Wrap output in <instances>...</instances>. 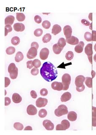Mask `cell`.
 Here are the masks:
<instances>
[{"instance_id":"6da1fadb","label":"cell","mask_w":96,"mask_h":135,"mask_svg":"<svg viewBox=\"0 0 96 135\" xmlns=\"http://www.w3.org/2000/svg\"><path fill=\"white\" fill-rule=\"evenodd\" d=\"M40 73L42 78L49 82L55 80L58 76L57 68L50 62H45L43 64L40 68Z\"/></svg>"},{"instance_id":"7a4b0ae2","label":"cell","mask_w":96,"mask_h":135,"mask_svg":"<svg viewBox=\"0 0 96 135\" xmlns=\"http://www.w3.org/2000/svg\"><path fill=\"white\" fill-rule=\"evenodd\" d=\"M8 72L10 74L11 78L14 80L17 78L18 73V69L14 63H11L8 67Z\"/></svg>"},{"instance_id":"3957f363","label":"cell","mask_w":96,"mask_h":135,"mask_svg":"<svg viewBox=\"0 0 96 135\" xmlns=\"http://www.w3.org/2000/svg\"><path fill=\"white\" fill-rule=\"evenodd\" d=\"M71 76L68 73H65L62 76V83L63 85V90L67 91L69 88V86L71 83Z\"/></svg>"},{"instance_id":"277c9868","label":"cell","mask_w":96,"mask_h":135,"mask_svg":"<svg viewBox=\"0 0 96 135\" xmlns=\"http://www.w3.org/2000/svg\"><path fill=\"white\" fill-rule=\"evenodd\" d=\"M68 108L64 105H60L55 111V114L57 117H60L68 114Z\"/></svg>"},{"instance_id":"5b68a950","label":"cell","mask_w":96,"mask_h":135,"mask_svg":"<svg viewBox=\"0 0 96 135\" xmlns=\"http://www.w3.org/2000/svg\"><path fill=\"white\" fill-rule=\"evenodd\" d=\"M70 127V123L69 121L64 119L61 122V124H58L56 126V130H65L69 128Z\"/></svg>"},{"instance_id":"8992f818","label":"cell","mask_w":96,"mask_h":135,"mask_svg":"<svg viewBox=\"0 0 96 135\" xmlns=\"http://www.w3.org/2000/svg\"><path fill=\"white\" fill-rule=\"evenodd\" d=\"M85 53L88 57L90 63L92 64V55L93 54L92 49V44L91 43H89L86 45L85 48Z\"/></svg>"},{"instance_id":"52a82bcc","label":"cell","mask_w":96,"mask_h":135,"mask_svg":"<svg viewBox=\"0 0 96 135\" xmlns=\"http://www.w3.org/2000/svg\"><path fill=\"white\" fill-rule=\"evenodd\" d=\"M37 53V49L35 47H31L27 54V57L29 59H34L36 56Z\"/></svg>"},{"instance_id":"ba28073f","label":"cell","mask_w":96,"mask_h":135,"mask_svg":"<svg viewBox=\"0 0 96 135\" xmlns=\"http://www.w3.org/2000/svg\"><path fill=\"white\" fill-rule=\"evenodd\" d=\"M48 103V100L45 98L39 97L36 101V105L38 108L44 107Z\"/></svg>"},{"instance_id":"9c48e42d","label":"cell","mask_w":96,"mask_h":135,"mask_svg":"<svg viewBox=\"0 0 96 135\" xmlns=\"http://www.w3.org/2000/svg\"><path fill=\"white\" fill-rule=\"evenodd\" d=\"M43 126L47 130H52L54 129V125L50 120L46 119L43 121Z\"/></svg>"},{"instance_id":"30bf717a","label":"cell","mask_w":96,"mask_h":135,"mask_svg":"<svg viewBox=\"0 0 96 135\" xmlns=\"http://www.w3.org/2000/svg\"><path fill=\"white\" fill-rule=\"evenodd\" d=\"M50 54V51L46 48L42 49L40 52V57L42 60H45L48 57Z\"/></svg>"},{"instance_id":"8fae6325","label":"cell","mask_w":96,"mask_h":135,"mask_svg":"<svg viewBox=\"0 0 96 135\" xmlns=\"http://www.w3.org/2000/svg\"><path fill=\"white\" fill-rule=\"evenodd\" d=\"M85 80V78L82 75H79L77 76L75 79V85L77 87H80L83 85Z\"/></svg>"},{"instance_id":"7c38bea8","label":"cell","mask_w":96,"mask_h":135,"mask_svg":"<svg viewBox=\"0 0 96 135\" xmlns=\"http://www.w3.org/2000/svg\"><path fill=\"white\" fill-rule=\"evenodd\" d=\"M51 87L52 89L54 90L61 91L63 90V85L62 83L58 82H54L53 83H52L51 85Z\"/></svg>"},{"instance_id":"4fadbf2b","label":"cell","mask_w":96,"mask_h":135,"mask_svg":"<svg viewBox=\"0 0 96 135\" xmlns=\"http://www.w3.org/2000/svg\"><path fill=\"white\" fill-rule=\"evenodd\" d=\"M27 112L29 115H35L37 113V109L33 105H29L27 108Z\"/></svg>"},{"instance_id":"5bb4252c","label":"cell","mask_w":96,"mask_h":135,"mask_svg":"<svg viewBox=\"0 0 96 135\" xmlns=\"http://www.w3.org/2000/svg\"><path fill=\"white\" fill-rule=\"evenodd\" d=\"M63 32L66 38H69L71 37L72 29L71 26L69 25H67L64 27Z\"/></svg>"},{"instance_id":"9a60e30c","label":"cell","mask_w":96,"mask_h":135,"mask_svg":"<svg viewBox=\"0 0 96 135\" xmlns=\"http://www.w3.org/2000/svg\"><path fill=\"white\" fill-rule=\"evenodd\" d=\"M67 43L71 45H76L79 43V40L76 37L72 36L69 38H66V40Z\"/></svg>"},{"instance_id":"2e32d148","label":"cell","mask_w":96,"mask_h":135,"mask_svg":"<svg viewBox=\"0 0 96 135\" xmlns=\"http://www.w3.org/2000/svg\"><path fill=\"white\" fill-rule=\"evenodd\" d=\"M13 27L16 32H23L25 29V25L22 23H16L14 25Z\"/></svg>"},{"instance_id":"e0dca14e","label":"cell","mask_w":96,"mask_h":135,"mask_svg":"<svg viewBox=\"0 0 96 135\" xmlns=\"http://www.w3.org/2000/svg\"><path fill=\"white\" fill-rule=\"evenodd\" d=\"M84 43L83 41H81L78 43L75 47V51L77 53H81L83 51Z\"/></svg>"},{"instance_id":"ac0fdd59","label":"cell","mask_w":96,"mask_h":135,"mask_svg":"<svg viewBox=\"0 0 96 135\" xmlns=\"http://www.w3.org/2000/svg\"><path fill=\"white\" fill-rule=\"evenodd\" d=\"M71 98V94L70 92H65L61 96V101L62 102H66L69 101Z\"/></svg>"},{"instance_id":"d6986e66","label":"cell","mask_w":96,"mask_h":135,"mask_svg":"<svg viewBox=\"0 0 96 135\" xmlns=\"http://www.w3.org/2000/svg\"><path fill=\"white\" fill-rule=\"evenodd\" d=\"M68 120L71 122H74L76 120L77 114L75 112L70 111L68 113Z\"/></svg>"},{"instance_id":"ffe728a7","label":"cell","mask_w":96,"mask_h":135,"mask_svg":"<svg viewBox=\"0 0 96 135\" xmlns=\"http://www.w3.org/2000/svg\"><path fill=\"white\" fill-rule=\"evenodd\" d=\"M61 31H62V28H61V26L58 24H56L53 26L52 33L54 35H56L57 34L60 33L61 32Z\"/></svg>"},{"instance_id":"44dd1931","label":"cell","mask_w":96,"mask_h":135,"mask_svg":"<svg viewBox=\"0 0 96 135\" xmlns=\"http://www.w3.org/2000/svg\"><path fill=\"white\" fill-rule=\"evenodd\" d=\"M12 100L15 103H19L22 101V98L18 93H14L12 95Z\"/></svg>"},{"instance_id":"7402d4cb","label":"cell","mask_w":96,"mask_h":135,"mask_svg":"<svg viewBox=\"0 0 96 135\" xmlns=\"http://www.w3.org/2000/svg\"><path fill=\"white\" fill-rule=\"evenodd\" d=\"M92 125L96 127V107L92 106Z\"/></svg>"},{"instance_id":"603a6c76","label":"cell","mask_w":96,"mask_h":135,"mask_svg":"<svg viewBox=\"0 0 96 135\" xmlns=\"http://www.w3.org/2000/svg\"><path fill=\"white\" fill-rule=\"evenodd\" d=\"M15 18L12 15H9L7 16L5 20V24L6 25H11L13 24L14 22Z\"/></svg>"},{"instance_id":"cb8c5ba5","label":"cell","mask_w":96,"mask_h":135,"mask_svg":"<svg viewBox=\"0 0 96 135\" xmlns=\"http://www.w3.org/2000/svg\"><path fill=\"white\" fill-rule=\"evenodd\" d=\"M24 59L23 54L20 51H19L16 54L15 57V61L16 62L19 63L22 61Z\"/></svg>"},{"instance_id":"d4e9b609","label":"cell","mask_w":96,"mask_h":135,"mask_svg":"<svg viewBox=\"0 0 96 135\" xmlns=\"http://www.w3.org/2000/svg\"><path fill=\"white\" fill-rule=\"evenodd\" d=\"M63 50L57 43L55 44L53 46V51L56 54H59Z\"/></svg>"},{"instance_id":"484cf974","label":"cell","mask_w":96,"mask_h":135,"mask_svg":"<svg viewBox=\"0 0 96 135\" xmlns=\"http://www.w3.org/2000/svg\"><path fill=\"white\" fill-rule=\"evenodd\" d=\"M57 44L62 49H63L64 47L66 45V41L64 38H60Z\"/></svg>"},{"instance_id":"4316f807","label":"cell","mask_w":96,"mask_h":135,"mask_svg":"<svg viewBox=\"0 0 96 135\" xmlns=\"http://www.w3.org/2000/svg\"><path fill=\"white\" fill-rule=\"evenodd\" d=\"M16 17L18 21L22 22L25 21V16L23 13H16Z\"/></svg>"},{"instance_id":"83f0119b","label":"cell","mask_w":96,"mask_h":135,"mask_svg":"<svg viewBox=\"0 0 96 135\" xmlns=\"http://www.w3.org/2000/svg\"><path fill=\"white\" fill-rule=\"evenodd\" d=\"M85 83L88 88H91L92 87V78L90 77L85 78Z\"/></svg>"},{"instance_id":"f1b7e54d","label":"cell","mask_w":96,"mask_h":135,"mask_svg":"<svg viewBox=\"0 0 96 135\" xmlns=\"http://www.w3.org/2000/svg\"><path fill=\"white\" fill-rule=\"evenodd\" d=\"M51 39H52V35L49 33H47L43 36L42 41L44 43H47L48 42H50Z\"/></svg>"},{"instance_id":"f546056e","label":"cell","mask_w":96,"mask_h":135,"mask_svg":"<svg viewBox=\"0 0 96 135\" xmlns=\"http://www.w3.org/2000/svg\"><path fill=\"white\" fill-rule=\"evenodd\" d=\"M11 43L13 45H14V46L18 45L20 43V38L17 36L13 37L11 40Z\"/></svg>"},{"instance_id":"4dcf8cb0","label":"cell","mask_w":96,"mask_h":135,"mask_svg":"<svg viewBox=\"0 0 96 135\" xmlns=\"http://www.w3.org/2000/svg\"><path fill=\"white\" fill-rule=\"evenodd\" d=\"M16 49L15 48L12 46H10L7 48L6 49V53L8 55H12L15 52Z\"/></svg>"},{"instance_id":"1f68e13d","label":"cell","mask_w":96,"mask_h":135,"mask_svg":"<svg viewBox=\"0 0 96 135\" xmlns=\"http://www.w3.org/2000/svg\"><path fill=\"white\" fill-rule=\"evenodd\" d=\"M14 128L17 130H22L24 128L23 125L20 122H16L14 125Z\"/></svg>"},{"instance_id":"d6a6232c","label":"cell","mask_w":96,"mask_h":135,"mask_svg":"<svg viewBox=\"0 0 96 135\" xmlns=\"http://www.w3.org/2000/svg\"><path fill=\"white\" fill-rule=\"evenodd\" d=\"M73 57H74V54H73V51H68V52L67 53L66 55H65L66 59L68 61H71L73 58Z\"/></svg>"},{"instance_id":"836d02e7","label":"cell","mask_w":96,"mask_h":135,"mask_svg":"<svg viewBox=\"0 0 96 135\" xmlns=\"http://www.w3.org/2000/svg\"><path fill=\"white\" fill-rule=\"evenodd\" d=\"M47 115V112L45 109H42L39 110L38 115L40 118H44Z\"/></svg>"},{"instance_id":"e575fe53","label":"cell","mask_w":96,"mask_h":135,"mask_svg":"<svg viewBox=\"0 0 96 135\" xmlns=\"http://www.w3.org/2000/svg\"><path fill=\"white\" fill-rule=\"evenodd\" d=\"M84 38L88 42L92 41V34L89 32H86L84 34Z\"/></svg>"},{"instance_id":"d590c367","label":"cell","mask_w":96,"mask_h":135,"mask_svg":"<svg viewBox=\"0 0 96 135\" xmlns=\"http://www.w3.org/2000/svg\"><path fill=\"white\" fill-rule=\"evenodd\" d=\"M43 31L42 29H37L34 32V35L36 37H40L43 34Z\"/></svg>"},{"instance_id":"8d00e7d4","label":"cell","mask_w":96,"mask_h":135,"mask_svg":"<svg viewBox=\"0 0 96 135\" xmlns=\"http://www.w3.org/2000/svg\"><path fill=\"white\" fill-rule=\"evenodd\" d=\"M42 26L44 29H50L51 26V23L48 21H44L42 24Z\"/></svg>"},{"instance_id":"74e56055","label":"cell","mask_w":96,"mask_h":135,"mask_svg":"<svg viewBox=\"0 0 96 135\" xmlns=\"http://www.w3.org/2000/svg\"><path fill=\"white\" fill-rule=\"evenodd\" d=\"M12 31V28L11 25H6L5 27V36H6L8 34V33Z\"/></svg>"},{"instance_id":"f35d334b","label":"cell","mask_w":96,"mask_h":135,"mask_svg":"<svg viewBox=\"0 0 96 135\" xmlns=\"http://www.w3.org/2000/svg\"><path fill=\"white\" fill-rule=\"evenodd\" d=\"M41 65V63L40 61L38 59H35L33 61V65L34 67L36 68H38L40 67Z\"/></svg>"},{"instance_id":"ab89813d","label":"cell","mask_w":96,"mask_h":135,"mask_svg":"<svg viewBox=\"0 0 96 135\" xmlns=\"http://www.w3.org/2000/svg\"><path fill=\"white\" fill-rule=\"evenodd\" d=\"M38 73H39V70L38 69V68L35 67L31 70V73L33 76L37 75Z\"/></svg>"},{"instance_id":"60d3db41","label":"cell","mask_w":96,"mask_h":135,"mask_svg":"<svg viewBox=\"0 0 96 135\" xmlns=\"http://www.w3.org/2000/svg\"><path fill=\"white\" fill-rule=\"evenodd\" d=\"M48 90L45 88H43L40 91V94L42 96H46L48 95Z\"/></svg>"},{"instance_id":"b9f144b4","label":"cell","mask_w":96,"mask_h":135,"mask_svg":"<svg viewBox=\"0 0 96 135\" xmlns=\"http://www.w3.org/2000/svg\"><path fill=\"white\" fill-rule=\"evenodd\" d=\"M34 20L35 22L37 24H40L42 22V19L40 16L39 15H36L34 17Z\"/></svg>"},{"instance_id":"7bdbcfd3","label":"cell","mask_w":96,"mask_h":135,"mask_svg":"<svg viewBox=\"0 0 96 135\" xmlns=\"http://www.w3.org/2000/svg\"><path fill=\"white\" fill-rule=\"evenodd\" d=\"M27 68L30 69L33 68V61H27Z\"/></svg>"},{"instance_id":"ee69618b","label":"cell","mask_w":96,"mask_h":135,"mask_svg":"<svg viewBox=\"0 0 96 135\" xmlns=\"http://www.w3.org/2000/svg\"><path fill=\"white\" fill-rule=\"evenodd\" d=\"M5 87L7 88L10 85L11 83V81L9 78L5 77Z\"/></svg>"},{"instance_id":"f6af8a7d","label":"cell","mask_w":96,"mask_h":135,"mask_svg":"<svg viewBox=\"0 0 96 135\" xmlns=\"http://www.w3.org/2000/svg\"><path fill=\"white\" fill-rule=\"evenodd\" d=\"M11 102V100L9 97H6L5 98V106H8L10 105Z\"/></svg>"},{"instance_id":"bcb514c9","label":"cell","mask_w":96,"mask_h":135,"mask_svg":"<svg viewBox=\"0 0 96 135\" xmlns=\"http://www.w3.org/2000/svg\"><path fill=\"white\" fill-rule=\"evenodd\" d=\"M81 23L86 26H89L90 25L89 22L86 19H82L81 20Z\"/></svg>"},{"instance_id":"7dc6e473","label":"cell","mask_w":96,"mask_h":135,"mask_svg":"<svg viewBox=\"0 0 96 135\" xmlns=\"http://www.w3.org/2000/svg\"><path fill=\"white\" fill-rule=\"evenodd\" d=\"M85 88V86L84 85L80 87H76V90L78 91V92H82L84 90Z\"/></svg>"},{"instance_id":"c3c4849f","label":"cell","mask_w":96,"mask_h":135,"mask_svg":"<svg viewBox=\"0 0 96 135\" xmlns=\"http://www.w3.org/2000/svg\"><path fill=\"white\" fill-rule=\"evenodd\" d=\"M30 95H31V97L33 99L36 98L37 97L36 92H35V91H33V90L31 91L30 92Z\"/></svg>"},{"instance_id":"681fc988","label":"cell","mask_w":96,"mask_h":135,"mask_svg":"<svg viewBox=\"0 0 96 135\" xmlns=\"http://www.w3.org/2000/svg\"><path fill=\"white\" fill-rule=\"evenodd\" d=\"M92 41H96V31L93 30L92 31Z\"/></svg>"},{"instance_id":"f907efd6","label":"cell","mask_w":96,"mask_h":135,"mask_svg":"<svg viewBox=\"0 0 96 135\" xmlns=\"http://www.w3.org/2000/svg\"><path fill=\"white\" fill-rule=\"evenodd\" d=\"M31 47H35L37 49H38L39 48V45L38 44V43L35 42H33L31 43Z\"/></svg>"},{"instance_id":"816d5d0a","label":"cell","mask_w":96,"mask_h":135,"mask_svg":"<svg viewBox=\"0 0 96 135\" xmlns=\"http://www.w3.org/2000/svg\"><path fill=\"white\" fill-rule=\"evenodd\" d=\"M33 130L32 127L30 126H27L24 129V130Z\"/></svg>"},{"instance_id":"f5cc1de1","label":"cell","mask_w":96,"mask_h":135,"mask_svg":"<svg viewBox=\"0 0 96 135\" xmlns=\"http://www.w3.org/2000/svg\"><path fill=\"white\" fill-rule=\"evenodd\" d=\"M88 18L90 20H91V21H92V13H90V14H89V15H88Z\"/></svg>"},{"instance_id":"db71d44e","label":"cell","mask_w":96,"mask_h":135,"mask_svg":"<svg viewBox=\"0 0 96 135\" xmlns=\"http://www.w3.org/2000/svg\"><path fill=\"white\" fill-rule=\"evenodd\" d=\"M93 60L96 63V54H95V55L93 56Z\"/></svg>"},{"instance_id":"11a10c76","label":"cell","mask_w":96,"mask_h":135,"mask_svg":"<svg viewBox=\"0 0 96 135\" xmlns=\"http://www.w3.org/2000/svg\"><path fill=\"white\" fill-rule=\"evenodd\" d=\"M94 49L95 51L96 52V44H95L94 46Z\"/></svg>"}]
</instances>
